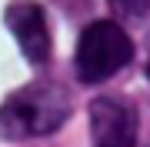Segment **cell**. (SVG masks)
<instances>
[{
	"label": "cell",
	"instance_id": "6da1fadb",
	"mask_svg": "<svg viewBox=\"0 0 150 147\" xmlns=\"http://www.w3.org/2000/svg\"><path fill=\"white\" fill-rule=\"evenodd\" d=\"M74 97L57 80H30L0 104V141H33L57 134L67 124Z\"/></svg>",
	"mask_w": 150,
	"mask_h": 147
},
{
	"label": "cell",
	"instance_id": "7a4b0ae2",
	"mask_svg": "<svg viewBox=\"0 0 150 147\" xmlns=\"http://www.w3.org/2000/svg\"><path fill=\"white\" fill-rule=\"evenodd\" d=\"M134 60V40L117 20L87 23L74 54V74L80 84H103Z\"/></svg>",
	"mask_w": 150,
	"mask_h": 147
},
{
	"label": "cell",
	"instance_id": "3957f363",
	"mask_svg": "<svg viewBox=\"0 0 150 147\" xmlns=\"http://www.w3.org/2000/svg\"><path fill=\"white\" fill-rule=\"evenodd\" d=\"M140 120L130 100L103 94L90 100V137L93 147H137Z\"/></svg>",
	"mask_w": 150,
	"mask_h": 147
},
{
	"label": "cell",
	"instance_id": "277c9868",
	"mask_svg": "<svg viewBox=\"0 0 150 147\" xmlns=\"http://www.w3.org/2000/svg\"><path fill=\"white\" fill-rule=\"evenodd\" d=\"M7 30L13 33L20 54L27 57V64L43 67L50 64V54H54V40H50V27H47V13H43L40 4L33 0H13L4 13Z\"/></svg>",
	"mask_w": 150,
	"mask_h": 147
},
{
	"label": "cell",
	"instance_id": "5b68a950",
	"mask_svg": "<svg viewBox=\"0 0 150 147\" xmlns=\"http://www.w3.org/2000/svg\"><path fill=\"white\" fill-rule=\"evenodd\" d=\"M110 7L123 20H144L150 13V0H110Z\"/></svg>",
	"mask_w": 150,
	"mask_h": 147
},
{
	"label": "cell",
	"instance_id": "8992f818",
	"mask_svg": "<svg viewBox=\"0 0 150 147\" xmlns=\"http://www.w3.org/2000/svg\"><path fill=\"white\" fill-rule=\"evenodd\" d=\"M147 77H150V64H147Z\"/></svg>",
	"mask_w": 150,
	"mask_h": 147
}]
</instances>
